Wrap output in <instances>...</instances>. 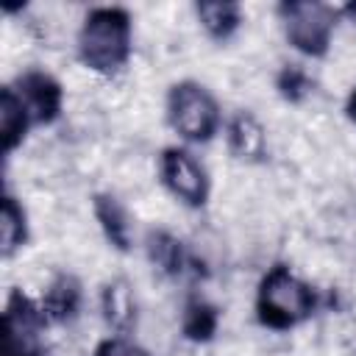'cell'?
I'll use <instances>...</instances> for the list:
<instances>
[{
  "instance_id": "6da1fadb",
  "label": "cell",
  "mask_w": 356,
  "mask_h": 356,
  "mask_svg": "<svg viewBox=\"0 0 356 356\" xmlns=\"http://www.w3.org/2000/svg\"><path fill=\"white\" fill-rule=\"evenodd\" d=\"M81 61L95 72H114L131 53V19L122 8H95L78 36Z\"/></svg>"
},
{
  "instance_id": "7a4b0ae2",
  "label": "cell",
  "mask_w": 356,
  "mask_h": 356,
  "mask_svg": "<svg viewBox=\"0 0 356 356\" xmlns=\"http://www.w3.org/2000/svg\"><path fill=\"white\" fill-rule=\"evenodd\" d=\"M314 309L312 289L286 267H273L259 286V317L273 328H289L306 320Z\"/></svg>"
},
{
  "instance_id": "3957f363",
  "label": "cell",
  "mask_w": 356,
  "mask_h": 356,
  "mask_svg": "<svg viewBox=\"0 0 356 356\" xmlns=\"http://www.w3.org/2000/svg\"><path fill=\"white\" fill-rule=\"evenodd\" d=\"M167 117H170V125L184 139H192V142L211 139V134L217 131V122H220V111H217L214 97L200 83H192V81L175 83L170 89Z\"/></svg>"
},
{
  "instance_id": "277c9868",
  "label": "cell",
  "mask_w": 356,
  "mask_h": 356,
  "mask_svg": "<svg viewBox=\"0 0 356 356\" xmlns=\"http://www.w3.org/2000/svg\"><path fill=\"white\" fill-rule=\"evenodd\" d=\"M281 19L286 28V39L306 56H323L328 50L337 14L323 3H284Z\"/></svg>"
},
{
  "instance_id": "5b68a950",
  "label": "cell",
  "mask_w": 356,
  "mask_h": 356,
  "mask_svg": "<svg viewBox=\"0 0 356 356\" xmlns=\"http://www.w3.org/2000/svg\"><path fill=\"white\" fill-rule=\"evenodd\" d=\"M44 312L14 292L3 312V356H42Z\"/></svg>"
},
{
  "instance_id": "8992f818",
  "label": "cell",
  "mask_w": 356,
  "mask_h": 356,
  "mask_svg": "<svg viewBox=\"0 0 356 356\" xmlns=\"http://www.w3.org/2000/svg\"><path fill=\"white\" fill-rule=\"evenodd\" d=\"M161 178L167 189L186 206H203L209 195V181L203 167L181 147H167L161 156Z\"/></svg>"
},
{
  "instance_id": "52a82bcc",
  "label": "cell",
  "mask_w": 356,
  "mask_h": 356,
  "mask_svg": "<svg viewBox=\"0 0 356 356\" xmlns=\"http://www.w3.org/2000/svg\"><path fill=\"white\" fill-rule=\"evenodd\" d=\"M17 95L33 122H53L61 111V86L44 72H25Z\"/></svg>"
},
{
  "instance_id": "ba28073f",
  "label": "cell",
  "mask_w": 356,
  "mask_h": 356,
  "mask_svg": "<svg viewBox=\"0 0 356 356\" xmlns=\"http://www.w3.org/2000/svg\"><path fill=\"white\" fill-rule=\"evenodd\" d=\"M228 145H231L236 159H242V161H261L264 150H267V136H264V128L259 125V120L253 114L242 111L228 125Z\"/></svg>"
},
{
  "instance_id": "9c48e42d",
  "label": "cell",
  "mask_w": 356,
  "mask_h": 356,
  "mask_svg": "<svg viewBox=\"0 0 356 356\" xmlns=\"http://www.w3.org/2000/svg\"><path fill=\"white\" fill-rule=\"evenodd\" d=\"M28 122H31V114L22 106L19 95L11 86H6L0 92V136H3L6 150H14L22 142V136L28 131Z\"/></svg>"
},
{
  "instance_id": "30bf717a",
  "label": "cell",
  "mask_w": 356,
  "mask_h": 356,
  "mask_svg": "<svg viewBox=\"0 0 356 356\" xmlns=\"http://www.w3.org/2000/svg\"><path fill=\"white\" fill-rule=\"evenodd\" d=\"M95 217H97L106 239L117 250H128V245H131V225H128V214L120 206V200L111 197V195H97L95 197Z\"/></svg>"
},
{
  "instance_id": "8fae6325",
  "label": "cell",
  "mask_w": 356,
  "mask_h": 356,
  "mask_svg": "<svg viewBox=\"0 0 356 356\" xmlns=\"http://www.w3.org/2000/svg\"><path fill=\"white\" fill-rule=\"evenodd\" d=\"M78 303H81V286H78V281L72 275H58L50 284V289H47V295L42 300V312L50 320H70V317H75Z\"/></svg>"
},
{
  "instance_id": "7c38bea8",
  "label": "cell",
  "mask_w": 356,
  "mask_h": 356,
  "mask_svg": "<svg viewBox=\"0 0 356 356\" xmlns=\"http://www.w3.org/2000/svg\"><path fill=\"white\" fill-rule=\"evenodd\" d=\"M103 312L108 325H114L117 331H128L134 323V298L125 281H114L106 286L103 292Z\"/></svg>"
},
{
  "instance_id": "4fadbf2b",
  "label": "cell",
  "mask_w": 356,
  "mask_h": 356,
  "mask_svg": "<svg viewBox=\"0 0 356 356\" xmlns=\"http://www.w3.org/2000/svg\"><path fill=\"white\" fill-rule=\"evenodd\" d=\"M197 17L214 39H225L239 25V6L236 3H197Z\"/></svg>"
},
{
  "instance_id": "5bb4252c",
  "label": "cell",
  "mask_w": 356,
  "mask_h": 356,
  "mask_svg": "<svg viewBox=\"0 0 356 356\" xmlns=\"http://www.w3.org/2000/svg\"><path fill=\"white\" fill-rule=\"evenodd\" d=\"M28 236V225H25V211L17 206L14 197H3V209H0V248L3 256H11Z\"/></svg>"
},
{
  "instance_id": "9a60e30c",
  "label": "cell",
  "mask_w": 356,
  "mask_h": 356,
  "mask_svg": "<svg viewBox=\"0 0 356 356\" xmlns=\"http://www.w3.org/2000/svg\"><path fill=\"white\" fill-rule=\"evenodd\" d=\"M147 250H150V259H153V264H156L159 270H164V273H170V275H175V273L184 270V250H181V242L172 239L170 234H164V231L150 234Z\"/></svg>"
},
{
  "instance_id": "2e32d148",
  "label": "cell",
  "mask_w": 356,
  "mask_h": 356,
  "mask_svg": "<svg viewBox=\"0 0 356 356\" xmlns=\"http://www.w3.org/2000/svg\"><path fill=\"white\" fill-rule=\"evenodd\" d=\"M217 331V309L209 306L206 300H192L184 312V334L189 339L206 342Z\"/></svg>"
},
{
  "instance_id": "e0dca14e",
  "label": "cell",
  "mask_w": 356,
  "mask_h": 356,
  "mask_svg": "<svg viewBox=\"0 0 356 356\" xmlns=\"http://www.w3.org/2000/svg\"><path fill=\"white\" fill-rule=\"evenodd\" d=\"M309 75L300 70V67H286L278 78V89L286 100H300L306 92H309Z\"/></svg>"
},
{
  "instance_id": "ac0fdd59",
  "label": "cell",
  "mask_w": 356,
  "mask_h": 356,
  "mask_svg": "<svg viewBox=\"0 0 356 356\" xmlns=\"http://www.w3.org/2000/svg\"><path fill=\"white\" fill-rule=\"evenodd\" d=\"M95 356H147V350H142L139 345L128 342V339H106L100 342V348L95 350Z\"/></svg>"
},
{
  "instance_id": "d6986e66",
  "label": "cell",
  "mask_w": 356,
  "mask_h": 356,
  "mask_svg": "<svg viewBox=\"0 0 356 356\" xmlns=\"http://www.w3.org/2000/svg\"><path fill=\"white\" fill-rule=\"evenodd\" d=\"M348 114H350V120H356V92H353L350 100H348Z\"/></svg>"
},
{
  "instance_id": "ffe728a7",
  "label": "cell",
  "mask_w": 356,
  "mask_h": 356,
  "mask_svg": "<svg viewBox=\"0 0 356 356\" xmlns=\"http://www.w3.org/2000/svg\"><path fill=\"white\" fill-rule=\"evenodd\" d=\"M345 14H348V17H350V19H353V22H356V3H350V6H348V8H345Z\"/></svg>"
}]
</instances>
